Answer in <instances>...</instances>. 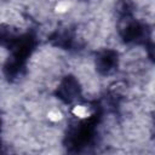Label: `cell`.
<instances>
[{
  "label": "cell",
  "mask_w": 155,
  "mask_h": 155,
  "mask_svg": "<svg viewBox=\"0 0 155 155\" xmlns=\"http://www.w3.org/2000/svg\"><path fill=\"white\" fill-rule=\"evenodd\" d=\"M15 34L13 30H11L10 28H4L0 27V45L6 46L7 42L10 41V39L12 38V35Z\"/></svg>",
  "instance_id": "obj_8"
},
{
  "label": "cell",
  "mask_w": 155,
  "mask_h": 155,
  "mask_svg": "<svg viewBox=\"0 0 155 155\" xmlns=\"http://www.w3.org/2000/svg\"><path fill=\"white\" fill-rule=\"evenodd\" d=\"M48 41L52 46L62 48V50H75L76 46H79L76 35L73 29L70 28H57L54 31L51 33L48 36Z\"/></svg>",
  "instance_id": "obj_6"
},
{
  "label": "cell",
  "mask_w": 155,
  "mask_h": 155,
  "mask_svg": "<svg viewBox=\"0 0 155 155\" xmlns=\"http://www.w3.org/2000/svg\"><path fill=\"white\" fill-rule=\"evenodd\" d=\"M136 12V5L132 0H119L115 6V13L119 19L133 17Z\"/></svg>",
  "instance_id": "obj_7"
},
{
  "label": "cell",
  "mask_w": 155,
  "mask_h": 155,
  "mask_svg": "<svg viewBox=\"0 0 155 155\" xmlns=\"http://www.w3.org/2000/svg\"><path fill=\"white\" fill-rule=\"evenodd\" d=\"M0 127H1V120H0Z\"/></svg>",
  "instance_id": "obj_10"
},
{
  "label": "cell",
  "mask_w": 155,
  "mask_h": 155,
  "mask_svg": "<svg viewBox=\"0 0 155 155\" xmlns=\"http://www.w3.org/2000/svg\"><path fill=\"white\" fill-rule=\"evenodd\" d=\"M81 85L79 80L71 74L63 76L54 91V96L64 104H71L76 102L81 97Z\"/></svg>",
  "instance_id": "obj_4"
},
{
  "label": "cell",
  "mask_w": 155,
  "mask_h": 155,
  "mask_svg": "<svg viewBox=\"0 0 155 155\" xmlns=\"http://www.w3.org/2000/svg\"><path fill=\"white\" fill-rule=\"evenodd\" d=\"M2 151V143H1V140H0V153Z\"/></svg>",
  "instance_id": "obj_9"
},
{
  "label": "cell",
  "mask_w": 155,
  "mask_h": 155,
  "mask_svg": "<svg viewBox=\"0 0 155 155\" xmlns=\"http://www.w3.org/2000/svg\"><path fill=\"white\" fill-rule=\"evenodd\" d=\"M119 35L121 40L127 45H142L148 50L149 57L153 58V40L150 27L133 17L117 21Z\"/></svg>",
  "instance_id": "obj_3"
},
{
  "label": "cell",
  "mask_w": 155,
  "mask_h": 155,
  "mask_svg": "<svg viewBox=\"0 0 155 155\" xmlns=\"http://www.w3.org/2000/svg\"><path fill=\"white\" fill-rule=\"evenodd\" d=\"M119 53L113 48H102L96 53L94 68L98 74L108 76L114 74L119 68Z\"/></svg>",
  "instance_id": "obj_5"
},
{
  "label": "cell",
  "mask_w": 155,
  "mask_h": 155,
  "mask_svg": "<svg viewBox=\"0 0 155 155\" xmlns=\"http://www.w3.org/2000/svg\"><path fill=\"white\" fill-rule=\"evenodd\" d=\"M101 116V108H96V110L88 117L82 119L69 127L64 138V144L68 151L79 153L94 143Z\"/></svg>",
  "instance_id": "obj_2"
},
{
  "label": "cell",
  "mask_w": 155,
  "mask_h": 155,
  "mask_svg": "<svg viewBox=\"0 0 155 155\" xmlns=\"http://www.w3.org/2000/svg\"><path fill=\"white\" fill-rule=\"evenodd\" d=\"M38 46V38L34 31H25L22 34L15 33L6 47L10 51L7 59L4 63L2 71L8 81L21 79L27 68V62Z\"/></svg>",
  "instance_id": "obj_1"
}]
</instances>
